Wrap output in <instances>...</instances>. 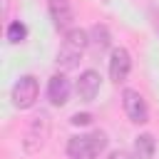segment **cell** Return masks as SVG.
Masks as SVG:
<instances>
[{
    "label": "cell",
    "mask_w": 159,
    "mask_h": 159,
    "mask_svg": "<svg viewBox=\"0 0 159 159\" xmlns=\"http://www.w3.org/2000/svg\"><path fill=\"white\" fill-rule=\"evenodd\" d=\"M37 94H40V82L35 75H22L15 84H12V92H10V99H12V107L17 109H30L35 102H37Z\"/></svg>",
    "instance_id": "cell-4"
},
{
    "label": "cell",
    "mask_w": 159,
    "mask_h": 159,
    "mask_svg": "<svg viewBox=\"0 0 159 159\" xmlns=\"http://www.w3.org/2000/svg\"><path fill=\"white\" fill-rule=\"evenodd\" d=\"M157 149V142L152 134H139L134 139V159H152Z\"/></svg>",
    "instance_id": "cell-10"
},
{
    "label": "cell",
    "mask_w": 159,
    "mask_h": 159,
    "mask_svg": "<svg viewBox=\"0 0 159 159\" xmlns=\"http://www.w3.org/2000/svg\"><path fill=\"white\" fill-rule=\"evenodd\" d=\"M75 89H77V97L82 102H92L97 97V92H99V75L94 70H84L80 75V80H77Z\"/></svg>",
    "instance_id": "cell-9"
},
{
    "label": "cell",
    "mask_w": 159,
    "mask_h": 159,
    "mask_svg": "<svg viewBox=\"0 0 159 159\" xmlns=\"http://www.w3.org/2000/svg\"><path fill=\"white\" fill-rule=\"evenodd\" d=\"M122 107H124L127 117H129L134 124L149 122V107H147L144 97H142L137 89H124V92H122Z\"/></svg>",
    "instance_id": "cell-5"
},
{
    "label": "cell",
    "mask_w": 159,
    "mask_h": 159,
    "mask_svg": "<svg viewBox=\"0 0 159 159\" xmlns=\"http://www.w3.org/2000/svg\"><path fill=\"white\" fill-rule=\"evenodd\" d=\"M107 159H134V157H132L129 152H124V149H114V152H112Z\"/></svg>",
    "instance_id": "cell-14"
},
{
    "label": "cell",
    "mask_w": 159,
    "mask_h": 159,
    "mask_svg": "<svg viewBox=\"0 0 159 159\" xmlns=\"http://www.w3.org/2000/svg\"><path fill=\"white\" fill-rule=\"evenodd\" d=\"M75 127H87L89 122H92V114H87V112H77V114H72V119H70Z\"/></svg>",
    "instance_id": "cell-13"
},
{
    "label": "cell",
    "mask_w": 159,
    "mask_h": 159,
    "mask_svg": "<svg viewBox=\"0 0 159 159\" xmlns=\"http://www.w3.org/2000/svg\"><path fill=\"white\" fill-rule=\"evenodd\" d=\"M87 45H89V35H87L84 30H80V27L67 30V32H65V40H62V45H60V50H57V60H55V62H57L62 70H75V67L80 65Z\"/></svg>",
    "instance_id": "cell-1"
},
{
    "label": "cell",
    "mask_w": 159,
    "mask_h": 159,
    "mask_svg": "<svg viewBox=\"0 0 159 159\" xmlns=\"http://www.w3.org/2000/svg\"><path fill=\"white\" fill-rule=\"evenodd\" d=\"M50 129H52L50 114H47V112H37V114L30 119L27 129H25L22 149H25L27 154H37V152L47 144V139H50Z\"/></svg>",
    "instance_id": "cell-3"
},
{
    "label": "cell",
    "mask_w": 159,
    "mask_h": 159,
    "mask_svg": "<svg viewBox=\"0 0 159 159\" xmlns=\"http://www.w3.org/2000/svg\"><path fill=\"white\" fill-rule=\"evenodd\" d=\"M47 12L52 17V25L57 30H72V20H75V12H72V5L70 0H47Z\"/></svg>",
    "instance_id": "cell-7"
},
{
    "label": "cell",
    "mask_w": 159,
    "mask_h": 159,
    "mask_svg": "<svg viewBox=\"0 0 159 159\" xmlns=\"http://www.w3.org/2000/svg\"><path fill=\"white\" fill-rule=\"evenodd\" d=\"M70 92H72V87H70V80H67L65 75H52V77H50V82H47V99H50L55 107L67 104Z\"/></svg>",
    "instance_id": "cell-8"
},
{
    "label": "cell",
    "mask_w": 159,
    "mask_h": 159,
    "mask_svg": "<svg viewBox=\"0 0 159 159\" xmlns=\"http://www.w3.org/2000/svg\"><path fill=\"white\" fill-rule=\"evenodd\" d=\"M129 72H132V57H129V52L124 47H114L112 55H109V80L114 84H119V82H124L129 77Z\"/></svg>",
    "instance_id": "cell-6"
},
{
    "label": "cell",
    "mask_w": 159,
    "mask_h": 159,
    "mask_svg": "<svg viewBox=\"0 0 159 159\" xmlns=\"http://www.w3.org/2000/svg\"><path fill=\"white\" fill-rule=\"evenodd\" d=\"M89 37H92V45L102 52V50H107L109 47V30H107V25H94L92 30H89Z\"/></svg>",
    "instance_id": "cell-11"
},
{
    "label": "cell",
    "mask_w": 159,
    "mask_h": 159,
    "mask_svg": "<svg viewBox=\"0 0 159 159\" xmlns=\"http://www.w3.org/2000/svg\"><path fill=\"white\" fill-rule=\"evenodd\" d=\"M107 149V134L104 132H89L70 137L67 142V157L70 159H94Z\"/></svg>",
    "instance_id": "cell-2"
},
{
    "label": "cell",
    "mask_w": 159,
    "mask_h": 159,
    "mask_svg": "<svg viewBox=\"0 0 159 159\" xmlns=\"http://www.w3.org/2000/svg\"><path fill=\"white\" fill-rule=\"evenodd\" d=\"M7 42H12V45H20V42H25L27 40V27H25V22H20V20H12L10 25H7Z\"/></svg>",
    "instance_id": "cell-12"
}]
</instances>
